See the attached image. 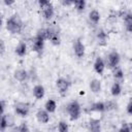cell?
Returning a JSON list of instances; mask_svg holds the SVG:
<instances>
[{
  "label": "cell",
  "mask_w": 132,
  "mask_h": 132,
  "mask_svg": "<svg viewBox=\"0 0 132 132\" xmlns=\"http://www.w3.org/2000/svg\"><path fill=\"white\" fill-rule=\"evenodd\" d=\"M105 104V110L107 111H110V110H114L117 108V103L114 101H111V100H108L106 102H104Z\"/></svg>",
  "instance_id": "obj_27"
},
{
  "label": "cell",
  "mask_w": 132,
  "mask_h": 132,
  "mask_svg": "<svg viewBox=\"0 0 132 132\" xmlns=\"http://www.w3.org/2000/svg\"><path fill=\"white\" fill-rule=\"evenodd\" d=\"M89 20L92 24L97 25L100 21V12L97 9H93L89 12Z\"/></svg>",
  "instance_id": "obj_17"
},
{
  "label": "cell",
  "mask_w": 132,
  "mask_h": 132,
  "mask_svg": "<svg viewBox=\"0 0 132 132\" xmlns=\"http://www.w3.org/2000/svg\"><path fill=\"white\" fill-rule=\"evenodd\" d=\"M121 92H122V86H121V84L118 82V81H114L111 85V87H110V94L113 97H117V96H119L121 94Z\"/></svg>",
  "instance_id": "obj_20"
},
{
  "label": "cell",
  "mask_w": 132,
  "mask_h": 132,
  "mask_svg": "<svg viewBox=\"0 0 132 132\" xmlns=\"http://www.w3.org/2000/svg\"><path fill=\"white\" fill-rule=\"evenodd\" d=\"M74 8L77 10V11H84L86 9V6H87V2L85 0H76L74 1V4H73Z\"/></svg>",
  "instance_id": "obj_23"
},
{
  "label": "cell",
  "mask_w": 132,
  "mask_h": 132,
  "mask_svg": "<svg viewBox=\"0 0 132 132\" xmlns=\"http://www.w3.org/2000/svg\"><path fill=\"white\" fill-rule=\"evenodd\" d=\"M13 132H29V127H28L26 122H23L16 128H14Z\"/></svg>",
  "instance_id": "obj_26"
},
{
  "label": "cell",
  "mask_w": 132,
  "mask_h": 132,
  "mask_svg": "<svg viewBox=\"0 0 132 132\" xmlns=\"http://www.w3.org/2000/svg\"><path fill=\"white\" fill-rule=\"evenodd\" d=\"M32 94L34 96L35 99H42L44 97V94H45V90H44V87L42 85H36L34 86L33 90H32Z\"/></svg>",
  "instance_id": "obj_13"
},
{
  "label": "cell",
  "mask_w": 132,
  "mask_h": 132,
  "mask_svg": "<svg viewBox=\"0 0 132 132\" xmlns=\"http://www.w3.org/2000/svg\"><path fill=\"white\" fill-rule=\"evenodd\" d=\"M14 52L19 57H24L26 55V53H27V44H26V42L25 41H20L16 44Z\"/></svg>",
  "instance_id": "obj_15"
},
{
  "label": "cell",
  "mask_w": 132,
  "mask_h": 132,
  "mask_svg": "<svg viewBox=\"0 0 132 132\" xmlns=\"http://www.w3.org/2000/svg\"><path fill=\"white\" fill-rule=\"evenodd\" d=\"M5 27L8 32L11 34H20L23 28V23L18 14H12L5 22Z\"/></svg>",
  "instance_id": "obj_1"
},
{
  "label": "cell",
  "mask_w": 132,
  "mask_h": 132,
  "mask_svg": "<svg viewBox=\"0 0 132 132\" xmlns=\"http://www.w3.org/2000/svg\"><path fill=\"white\" fill-rule=\"evenodd\" d=\"M44 109H45L48 113L55 112L56 109H57V102H56L55 100H53V99H48V100L45 102V104H44Z\"/></svg>",
  "instance_id": "obj_19"
},
{
  "label": "cell",
  "mask_w": 132,
  "mask_h": 132,
  "mask_svg": "<svg viewBox=\"0 0 132 132\" xmlns=\"http://www.w3.org/2000/svg\"><path fill=\"white\" fill-rule=\"evenodd\" d=\"M127 125H128V129H129V132H132V122H130V123H127Z\"/></svg>",
  "instance_id": "obj_36"
},
{
  "label": "cell",
  "mask_w": 132,
  "mask_h": 132,
  "mask_svg": "<svg viewBox=\"0 0 132 132\" xmlns=\"http://www.w3.org/2000/svg\"><path fill=\"white\" fill-rule=\"evenodd\" d=\"M5 53V42H4V40H0V54L1 55H3Z\"/></svg>",
  "instance_id": "obj_33"
},
{
  "label": "cell",
  "mask_w": 132,
  "mask_h": 132,
  "mask_svg": "<svg viewBox=\"0 0 132 132\" xmlns=\"http://www.w3.org/2000/svg\"><path fill=\"white\" fill-rule=\"evenodd\" d=\"M61 4H62L63 6L69 7V6H73L74 1H70V0H63V1H61Z\"/></svg>",
  "instance_id": "obj_30"
},
{
  "label": "cell",
  "mask_w": 132,
  "mask_h": 132,
  "mask_svg": "<svg viewBox=\"0 0 132 132\" xmlns=\"http://www.w3.org/2000/svg\"><path fill=\"white\" fill-rule=\"evenodd\" d=\"M91 110L92 111H97V112H103L105 111V104L102 101H97L95 103L92 104L91 106Z\"/></svg>",
  "instance_id": "obj_21"
},
{
  "label": "cell",
  "mask_w": 132,
  "mask_h": 132,
  "mask_svg": "<svg viewBox=\"0 0 132 132\" xmlns=\"http://www.w3.org/2000/svg\"><path fill=\"white\" fill-rule=\"evenodd\" d=\"M0 106H1V116H2V114H5L6 101H5V100H1V102H0Z\"/></svg>",
  "instance_id": "obj_31"
},
{
  "label": "cell",
  "mask_w": 132,
  "mask_h": 132,
  "mask_svg": "<svg viewBox=\"0 0 132 132\" xmlns=\"http://www.w3.org/2000/svg\"><path fill=\"white\" fill-rule=\"evenodd\" d=\"M66 110L68 112V116H69V119L71 121H76L77 119H79L80 117V113H81V108H80V105L77 101H71L67 104V107H66Z\"/></svg>",
  "instance_id": "obj_3"
},
{
  "label": "cell",
  "mask_w": 132,
  "mask_h": 132,
  "mask_svg": "<svg viewBox=\"0 0 132 132\" xmlns=\"http://www.w3.org/2000/svg\"><path fill=\"white\" fill-rule=\"evenodd\" d=\"M36 119L41 124H47L50 122V113L45 109H38L36 112Z\"/></svg>",
  "instance_id": "obj_12"
},
{
  "label": "cell",
  "mask_w": 132,
  "mask_h": 132,
  "mask_svg": "<svg viewBox=\"0 0 132 132\" xmlns=\"http://www.w3.org/2000/svg\"><path fill=\"white\" fill-rule=\"evenodd\" d=\"M126 110H127V112H128L130 116H132V99H131V100L129 101V103L127 104Z\"/></svg>",
  "instance_id": "obj_34"
},
{
  "label": "cell",
  "mask_w": 132,
  "mask_h": 132,
  "mask_svg": "<svg viewBox=\"0 0 132 132\" xmlns=\"http://www.w3.org/2000/svg\"><path fill=\"white\" fill-rule=\"evenodd\" d=\"M56 87L59 91V93L61 95H64L66 94V92L68 91L69 87H70V82L68 79L64 78V77H59L57 80H56Z\"/></svg>",
  "instance_id": "obj_7"
},
{
  "label": "cell",
  "mask_w": 132,
  "mask_h": 132,
  "mask_svg": "<svg viewBox=\"0 0 132 132\" xmlns=\"http://www.w3.org/2000/svg\"><path fill=\"white\" fill-rule=\"evenodd\" d=\"M124 24H125V28L128 32L132 33V15L131 13L126 14L124 18Z\"/></svg>",
  "instance_id": "obj_22"
},
{
  "label": "cell",
  "mask_w": 132,
  "mask_h": 132,
  "mask_svg": "<svg viewBox=\"0 0 132 132\" xmlns=\"http://www.w3.org/2000/svg\"><path fill=\"white\" fill-rule=\"evenodd\" d=\"M7 128H9V125H8V121H7V117H6V113L5 114H2L1 116V122H0V130L1 132H4Z\"/></svg>",
  "instance_id": "obj_25"
},
{
  "label": "cell",
  "mask_w": 132,
  "mask_h": 132,
  "mask_svg": "<svg viewBox=\"0 0 132 132\" xmlns=\"http://www.w3.org/2000/svg\"><path fill=\"white\" fill-rule=\"evenodd\" d=\"M43 48H44V40L34 37L32 40V51L38 55H41Z\"/></svg>",
  "instance_id": "obj_9"
},
{
  "label": "cell",
  "mask_w": 132,
  "mask_h": 132,
  "mask_svg": "<svg viewBox=\"0 0 132 132\" xmlns=\"http://www.w3.org/2000/svg\"><path fill=\"white\" fill-rule=\"evenodd\" d=\"M36 38H39L41 40H47V32H46V28H41L39 29L37 32H36V35H35Z\"/></svg>",
  "instance_id": "obj_24"
},
{
  "label": "cell",
  "mask_w": 132,
  "mask_h": 132,
  "mask_svg": "<svg viewBox=\"0 0 132 132\" xmlns=\"http://www.w3.org/2000/svg\"><path fill=\"white\" fill-rule=\"evenodd\" d=\"M90 90L95 94L99 93L101 91V81L99 79H97V78L92 79L90 81Z\"/></svg>",
  "instance_id": "obj_18"
},
{
  "label": "cell",
  "mask_w": 132,
  "mask_h": 132,
  "mask_svg": "<svg viewBox=\"0 0 132 132\" xmlns=\"http://www.w3.org/2000/svg\"><path fill=\"white\" fill-rule=\"evenodd\" d=\"M13 77H14L18 81L23 82V81H25V80L28 79V77H29V72H28L27 70L23 69V68L16 69V70H14V72H13Z\"/></svg>",
  "instance_id": "obj_11"
},
{
  "label": "cell",
  "mask_w": 132,
  "mask_h": 132,
  "mask_svg": "<svg viewBox=\"0 0 132 132\" xmlns=\"http://www.w3.org/2000/svg\"><path fill=\"white\" fill-rule=\"evenodd\" d=\"M3 3H4L5 5H7V6H9V5H12V4L14 3V1H13V0H4Z\"/></svg>",
  "instance_id": "obj_35"
},
{
  "label": "cell",
  "mask_w": 132,
  "mask_h": 132,
  "mask_svg": "<svg viewBox=\"0 0 132 132\" xmlns=\"http://www.w3.org/2000/svg\"><path fill=\"white\" fill-rule=\"evenodd\" d=\"M118 132H129V129H128V125H127V123H123L122 127L118 130Z\"/></svg>",
  "instance_id": "obj_32"
},
{
  "label": "cell",
  "mask_w": 132,
  "mask_h": 132,
  "mask_svg": "<svg viewBox=\"0 0 132 132\" xmlns=\"http://www.w3.org/2000/svg\"><path fill=\"white\" fill-rule=\"evenodd\" d=\"M105 67H106V64H105V62L103 61V59H102L101 57H97L96 60H95V62H94V64H93V68H94V70L96 71V73L102 74V73L104 72Z\"/></svg>",
  "instance_id": "obj_10"
},
{
  "label": "cell",
  "mask_w": 132,
  "mask_h": 132,
  "mask_svg": "<svg viewBox=\"0 0 132 132\" xmlns=\"http://www.w3.org/2000/svg\"><path fill=\"white\" fill-rule=\"evenodd\" d=\"M97 38H98L99 41L104 42V41L106 40V38H107V34H106V32H105L104 30L100 29V30L97 32Z\"/></svg>",
  "instance_id": "obj_29"
},
{
  "label": "cell",
  "mask_w": 132,
  "mask_h": 132,
  "mask_svg": "<svg viewBox=\"0 0 132 132\" xmlns=\"http://www.w3.org/2000/svg\"><path fill=\"white\" fill-rule=\"evenodd\" d=\"M38 5H39V7L42 11V15H43L44 20L50 21L54 16V13H55L54 6H53L52 2H50L47 0H39Z\"/></svg>",
  "instance_id": "obj_2"
},
{
  "label": "cell",
  "mask_w": 132,
  "mask_h": 132,
  "mask_svg": "<svg viewBox=\"0 0 132 132\" xmlns=\"http://www.w3.org/2000/svg\"><path fill=\"white\" fill-rule=\"evenodd\" d=\"M120 60H121V56L117 51H111L108 55H107V59H106V65L108 68L113 69L116 67L119 66L120 64Z\"/></svg>",
  "instance_id": "obj_5"
},
{
  "label": "cell",
  "mask_w": 132,
  "mask_h": 132,
  "mask_svg": "<svg viewBox=\"0 0 132 132\" xmlns=\"http://www.w3.org/2000/svg\"><path fill=\"white\" fill-rule=\"evenodd\" d=\"M14 108V112L22 117V118H25L28 116L29 111H30V104L28 102H16L13 106Z\"/></svg>",
  "instance_id": "obj_6"
},
{
  "label": "cell",
  "mask_w": 132,
  "mask_h": 132,
  "mask_svg": "<svg viewBox=\"0 0 132 132\" xmlns=\"http://www.w3.org/2000/svg\"><path fill=\"white\" fill-rule=\"evenodd\" d=\"M90 132H101V122L98 119H91L89 121Z\"/></svg>",
  "instance_id": "obj_14"
},
{
  "label": "cell",
  "mask_w": 132,
  "mask_h": 132,
  "mask_svg": "<svg viewBox=\"0 0 132 132\" xmlns=\"http://www.w3.org/2000/svg\"><path fill=\"white\" fill-rule=\"evenodd\" d=\"M69 130V127H68V124L64 121H61L59 124H58V131L59 132H68Z\"/></svg>",
  "instance_id": "obj_28"
},
{
  "label": "cell",
  "mask_w": 132,
  "mask_h": 132,
  "mask_svg": "<svg viewBox=\"0 0 132 132\" xmlns=\"http://www.w3.org/2000/svg\"><path fill=\"white\" fill-rule=\"evenodd\" d=\"M73 52H74V55L77 58H82L85 56L86 47H85V44L81 42L80 39H77V40L74 41V43H73Z\"/></svg>",
  "instance_id": "obj_8"
},
{
  "label": "cell",
  "mask_w": 132,
  "mask_h": 132,
  "mask_svg": "<svg viewBox=\"0 0 132 132\" xmlns=\"http://www.w3.org/2000/svg\"><path fill=\"white\" fill-rule=\"evenodd\" d=\"M112 76H113V78H114L116 81L121 82L124 79V71H123V69L120 66L113 68L112 69Z\"/></svg>",
  "instance_id": "obj_16"
},
{
  "label": "cell",
  "mask_w": 132,
  "mask_h": 132,
  "mask_svg": "<svg viewBox=\"0 0 132 132\" xmlns=\"http://www.w3.org/2000/svg\"><path fill=\"white\" fill-rule=\"evenodd\" d=\"M131 15H132V13H131Z\"/></svg>",
  "instance_id": "obj_37"
},
{
  "label": "cell",
  "mask_w": 132,
  "mask_h": 132,
  "mask_svg": "<svg viewBox=\"0 0 132 132\" xmlns=\"http://www.w3.org/2000/svg\"><path fill=\"white\" fill-rule=\"evenodd\" d=\"M46 32H47V40H50L52 44L59 45L61 43L60 34H59V31L57 30L56 27H53V26L47 27L46 28Z\"/></svg>",
  "instance_id": "obj_4"
}]
</instances>
